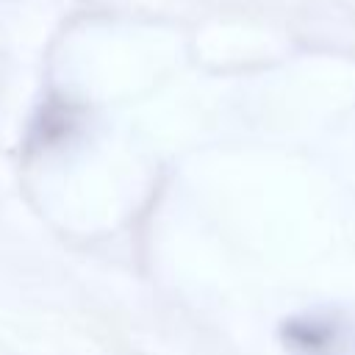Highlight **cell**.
I'll return each mask as SVG.
<instances>
[{"label": "cell", "instance_id": "cell-1", "mask_svg": "<svg viewBox=\"0 0 355 355\" xmlns=\"http://www.w3.org/2000/svg\"><path fill=\"white\" fill-rule=\"evenodd\" d=\"M280 341L291 355H347L352 347L347 322L327 311L286 319L280 324Z\"/></svg>", "mask_w": 355, "mask_h": 355}]
</instances>
